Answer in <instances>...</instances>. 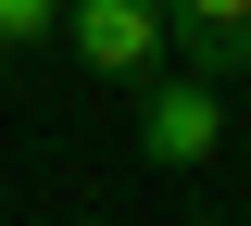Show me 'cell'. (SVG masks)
<instances>
[{
  "label": "cell",
  "instance_id": "obj_2",
  "mask_svg": "<svg viewBox=\"0 0 251 226\" xmlns=\"http://www.w3.org/2000/svg\"><path fill=\"white\" fill-rule=\"evenodd\" d=\"M63 63L100 75V88H138V75L176 63V13L163 0H63Z\"/></svg>",
  "mask_w": 251,
  "mask_h": 226
},
{
  "label": "cell",
  "instance_id": "obj_4",
  "mask_svg": "<svg viewBox=\"0 0 251 226\" xmlns=\"http://www.w3.org/2000/svg\"><path fill=\"white\" fill-rule=\"evenodd\" d=\"M63 50V0H0V63H38Z\"/></svg>",
  "mask_w": 251,
  "mask_h": 226
},
{
  "label": "cell",
  "instance_id": "obj_1",
  "mask_svg": "<svg viewBox=\"0 0 251 226\" xmlns=\"http://www.w3.org/2000/svg\"><path fill=\"white\" fill-rule=\"evenodd\" d=\"M138 163L151 176H201V163L226 151V75H188V63H163V75H138Z\"/></svg>",
  "mask_w": 251,
  "mask_h": 226
},
{
  "label": "cell",
  "instance_id": "obj_3",
  "mask_svg": "<svg viewBox=\"0 0 251 226\" xmlns=\"http://www.w3.org/2000/svg\"><path fill=\"white\" fill-rule=\"evenodd\" d=\"M188 75H251V0H163Z\"/></svg>",
  "mask_w": 251,
  "mask_h": 226
}]
</instances>
